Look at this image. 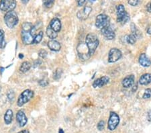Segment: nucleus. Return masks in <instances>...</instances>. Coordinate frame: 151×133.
<instances>
[{
	"mask_svg": "<svg viewBox=\"0 0 151 133\" xmlns=\"http://www.w3.org/2000/svg\"><path fill=\"white\" fill-rule=\"evenodd\" d=\"M31 64H30V62L25 61L21 64L20 67V71L21 73H26L27 71L30 69L31 68Z\"/></svg>",
	"mask_w": 151,
	"mask_h": 133,
	"instance_id": "412c9836",
	"label": "nucleus"
},
{
	"mask_svg": "<svg viewBox=\"0 0 151 133\" xmlns=\"http://www.w3.org/2000/svg\"><path fill=\"white\" fill-rule=\"evenodd\" d=\"M85 0H79V1H77V3H78L79 6H82L84 3H85Z\"/></svg>",
	"mask_w": 151,
	"mask_h": 133,
	"instance_id": "f704fd0d",
	"label": "nucleus"
},
{
	"mask_svg": "<svg viewBox=\"0 0 151 133\" xmlns=\"http://www.w3.org/2000/svg\"><path fill=\"white\" fill-rule=\"evenodd\" d=\"M38 55H39V57L42 58V59H44L45 57L47 56V52L44 49H41V50L38 52Z\"/></svg>",
	"mask_w": 151,
	"mask_h": 133,
	"instance_id": "7c9ffc66",
	"label": "nucleus"
},
{
	"mask_svg": "<svg viewBox=\"0 0 151 133\" xmlns=\"http://www.w3.org/2000/svg\"><path fill=\"white\" fill-rule=\"evenodd\" d=\"M122 57V53L118 48H113L110 49L108 54L109 63H115L120 60Z\"/></svg>",
	"mask_w": 151,
	"mask_h": 133,
	"instance_id": "6e6552de",
	"label": "nucleus"
},
{
	"mask_svg": "<svg viewBox=\"0 0 151 133\" xmlns=\"http://www.w3.org/2000/svg\"><path fill=\"white\" fill-rule=\"evenodd\" d=\"M34 91H32V90L26 89L25 91H24L18 98V102H17L18 106L20 107L24 106V105L28 102L34 97Z\"/></svg>",
	"mask_w": 151,
	"mask_h": 133,
	"instance_id": "20e7f679",
	"label": "nucleus"
},
{
	"mask_svg": "<svg viewBox=\"0 0 151 133\" xmlns=\"http://www.w3.org/2000/svg\"><path fill=\"white\" fill-rule=\"evenodd\" d=\"M136 36L134 34H131L130 35L127 36L126 37V42H128V44H134L136 41Z\"/></svg>",
	"mask_w": 151,
	"mask_h": 133,
	"instance_id": "5701e85b",
	"label": "nucleus"
},
{
	"mask_svg": "<svg viewBox=\"0 0 151 133\" xmlns=\"http://www.w3.org/2000/svg\"><path fill=\"white\" fill-rule=\"evenodd\" d=\"M19 58H20V59H23V58H24L23 54H20V55H19Z\"/></svg>",
	"mask_w": 151,
	"mask_h": 133,
	"instance_id": "a19ab883",
	"label": "nucleus"
},
{
	"mask_svg": "<svg viewBox=\"0 0 151 133\" xmlns=\"http://www.w3.org/2000/svg\"><path fill=\"white\" fill-rule=\"evenodd\" d=\"M6 42L4 38V32L3 30H0V47L1 48H4L6 47Z\"/></svg>",
	"mask_w": 151,
	"mask_h": 133,
	"instance_id": "4be33fe9",
	"label": "nucleus"
},
{
	"mask_svg": "<svg viewBox=\"0 0 151 133\" xmlns=\"http://www.w3.org/2000/svg\"><path fill=\"white\" fill-rule=\"evenodd\" d=\"M104 126H105V122H104V121H101L98 124V130H103V128H104Z\"/></svg>",
	"mask_w": 151,
	"mask_h": 133,
	"instance_id": "2f4dec72",
	"label": "nucleus"
},
{
	"mask_svg": "<svg viewBox=\"0 0 151 133\" xmlns=\"http://www.w3.org/2000/svg\"><path fill=\"white\" fill-rule=\"evenodd\" d=\"M147 33L148 34H150V35H151V26L147 29Z\"/></svg>",
	"mask_w": 151,
	"mask_h": 133,
	"instance_id": "e433bc0d",
	"label": "nucleus"
},
{
	"mask_svg": "<svg viewBox=\"0 0 151 133\" xmlns=\"http://www.w3.org/2000/svg\"><path fill=\"white\" fill-rule=\"evenodd\" d=\"M4 69H5V68H3V67H1V68H0V70H1V71H0V73H1V74L2 73H3Z\"/></svg>",
	"mask_w": 151,
	"mask_h": 133,
	"instance_id": "ea45409f",
	"label": "nucleus"
},
{
	"mask_svg": "<svg viewBox=\"0 0 151 133\" xmlns=\"http://www.w3.org/2000/svg\"><path fill=\"white\" fill-rule=\"evenodd\" d=\"M7 96H8V99L9 100L10 102H13L15 98L14 91H13L12 89H10L7 94Z\"/></svg>",
	"mask_w": 151,
	"mask_h": 133,
	"instance_id": "bb28decb",
	"label": "nucleus"
},
{
	"mask_svg": "<svg viewBox=\"0 0 151 133\" xmlns=\"http://www.w3.org/2000/svg\"><path fill=\"white\" fill-rule=\"evenodd\" d=\"M151 83V74L145 73L140 78L139 83L142 85H146Z\"/></svg>",
	"mask_w": 151,
	"mask_h": 133,
	"instance_id": "a211bd4d",
	"label": "nucleus"
},
{
	"mask_svg": "<svg viewBox=\"0 0 151 133\" xmlns=\"http://www.w3.org/2000/svg\"><path fill=\"white\" fill-rule=\"evenodd\" d=\"M139 3V0H130V1H128V3L132 6H136Z\"/></svg>",
	"mask_w": 151,
	"mask_h": 133,
	"instance_id": "473e14b6",
	"label": "nucleus"
},
{
	"mask_svg": "<svg viewBox=\"0 0 151 133\" xmlns=\"http://www.w3.org/2000/svg\"><path fill=\"white\" fill-rule=\"evenodd\" d=\"M34 36L32 35L30 32H25L21 30V40L25 44H33Z\"/></svg>",
	"mask_w": 151,
	"mask_h": 133,
	"instance_id": "f8f14e48",
	"label": "nucleus"
},
{
	"mask_svg": "<svg viewBox=\"0 0 151 133\" xmlns=\"http://www.w3.org/2000/svg\"><path fill=\"white\" fill-rule=\"evenodd\" d=\"M109 26V17L104 14H101L97 16L96 20V26L99 29H103Z\"/></svg>",
	"mask_w": 151,
	"mask_h": 133,
	"instance_id": "39448f33",
	"label": "nucleus"
},
{
	"mask_svg": "<svg viewBox=\"0 0 151 133\" xmlns=\"http://www.w3.org/2000/svg\"><path fill=\"white\" fill-rule=\"evenodd\" d=\"M120 123V117L117 114L114 112H111L110 115H109V118L108 121V124H107V128L109 130H115L118 124Z\"/></svg>",
	"mask_w": 151,
	"mask_h": 133,
	"instance_id": "0eeeda50",
	"label": "nucleus"
},
{
	"mask_svg": "<svg viewBox=\"0 0 151 133\" xmlns=\"http://www.w3.org/2000/svg\"><path fill=\"white\" fill-rule=\"evenodd\" d=\"M142 98H143L144 99H148V98H151V89L150 88H148L145 90V91H144Z\"/></svg>",
	"mask_w": 151,
	"mask_h": 133,
	"instance_id": "cd10ccee",
	"label": "nucleus"
},
{
	"mask_svg": "<svg viewBox=\"0 0 151 133\" xmlns=\"http://www.w3.org/2000/svg\"><path fill=\"white\" fill-rule=\"evenodd\" d=\"M33 27V26L31 23L30 22H24L21 26V28H22V31L25 32H30L31 30Z\"/></svg>",
	"mask_w": 151,
	"mask_h": 133,
	"instance_id": "393cba45",
	"label": "nucleus"
},
{
	"mask_svg": "<svg viewBox=\"0 0 151 133\" xmlns=\"http://www.w3.org/2000/svg\"><path fill=\"white\" fill-rule=\"evenodd\" d=\"M134 83V76L133 75H130V76H128L126 77L122 81V85L123 86L126 88H128L132 86Z\"/></svg>",
	"mask_w": 151,
	"mask_h": 133,
	"instance_id": "2eb2a0df",
	"label": "nucleus"
},
{
	"mask_svg": "<svg viewBox=\"0 0 151 133\" xmlns=\"http://www.w3.org/2000/svg\"><path fill=\"white\" fill-rule=\"evenodd\" d=\"M18 133H30V132H29L28 131V130H22V131L19 132H18Z\"/></svg>",
	"mask_w": 151,
	"mask_h": 133,
	"instance_id": "4c0bfd02",
	"label": "nucleus"
},
{
	"mask_svg": "<svg viewBox=\"0 0 151 133\" xmlns=\"http://www.w3.org/2000/svg\"><path fill=\"white\" fill-rule=\"evenodd\" d=\"M109 81V78L107 76H103L101 78H99L96 80H95L93 83V87L94 88H97V87H102L103 85H106L108 83Z\"/></svg>",
	"mask_w": 151,
	"mask_h": 133,
	"instance_id": "ddd939ff",
	"label": "nucleus"
},
{
	"mask_svg": "<svg viewBox=\"0 0 151 133\" xmlns=\"http://www.w3.org/2000/svg\"><path fill=\"white\" fill-rule=\"evenodd\" d=\"M16 121L20 127L24 126L28 122V118L23 110H19L16 114Z\"/></svg>",
	"mask_w": 151,
	"mask_h": 133,
	"instance_id": "1a4fd4ad",
	"label": "nucleus"
},
{
	"mask_svg": "<svg viewBox=\"0 0 151 133\" xmlns=\"http://www.w3.org/2000/svg\"><path fill=\"white\" fill-rule=\"evenodd\" d=\"M48 80L47 79H43L39 81V84L42 87H46L48 85Z\"/></svg>",
	"mask_w": 151,
	"mask_h": 133,
	"instance_id": "c756f323",
	"label": "nucleus"
},
{
	"mask_svg": "<svg viewBox=\"0 0 151 133\" xmlns=\"http://www.w3.org/2000/svg\"><path fill=\"white\" fill-rule=\"evenodd\" d=\"M42 38H43V32L40 31V33L36 34V35L35 36V37H34L33 44H36L40 43V42H41V40H42Z\"/></svg>",
	"mask_w": 151,
	"mask_h": 133,
	"instance_id": "b1692460",
	"label": "nucleus"
},
{
	"mask_svg": "<svg viewBox=\"0 0 151 133\" xmlns=\"http://www.w3.org/2000/svg\"><path fill=\"white\" fill-rule=\"evenodd\" d=\"M44 6H45L46 8H51L52 6L54 5V3H55V1L54 0H46V1H44Z\"/></svg>",
	"mask_w": 151,
	"mask_h": 133,
	"instance_id": "c85d7f7f",
	"label": "nucleus"
},
{
	"mask_svg": "<svg viewBox=\"0 0 151 133\" xmlns=\"http://www.w3.org/2000/svg\"><path fill=\"white\" fill-rule=\"evenodd\" d=\"M1 87H0V93H1Z\"/></svg>",
	"mask_w": 151,
	"mask_h": 133,
	"instance_id": "79ce46f5",
	"label": "nucleus"
},
{
	"mask_svg": "<svg viewBox=\"0 0 151 133\" xmlns=\"http://www.w3.org/2000/svg\"><path fill=\"white\" fill-rule=\"evenodd\" d=\"M117 10V22L121 24H125L130 20V16L125 10L124 6L120 4L116 7Z\"/></svg>",
	"mask_w": 151,
	"mask_h": 133,
	"instance_id": "7ed1b4c3",
	"label": "nucleus"
},
{
	"mask_svg": "<svg viewBox=\"0 0 151 133\" xmlns=\"http://www.w3.org/2000/svg\"><path fill=\"white\" fill-rule=\"evenodd\" d=\"M92 8L90 6H85L81 10L77 12V16L78 17L79 19H80L81 20H84L85 19H87L90 14L91 12Z\"/></svg>",
	"mask_w": 151,
	"mask_h": 133,
	"instance_id": "9b49d317",
	"label": "nucleus"
},
{
	"mask_svg": "<svg viewBox=\"0 0 151 133\" xmlns=\"http://www.w3.org/2000/svg\"><path fill=\"white\" fill-rule=\"evenodd\" d=\"M16 6V1L15 0H3L0 2V10L6 13L14 11Z\"/></svg>",
	"mask_w": 151,
	"mask_h": 133,
	"instance_id": "423d86ee",
	"label": "nucleus"
},
{
	"mask_svg": "<svg viewBox=\"0 0 151 133\" xmlns=\"http://www.w3.org/2000/svg\"><path fill=\"white\" fill-rule=\"evenodd\" d=\"M62 69H60V68L57 69L55 71V73H54L53 78L55 79V80H58V79H59L60 78V77H61V76H62Z\"/></svg>",
	"mask_w": 151,
	"mask_h": 133,
	"instance_id": "a878e982",
	"label": "nucleus"
},
{
	"mask_svg": "<svg viewBox=\"0 0 151 133\" xmlns=\"http://www.w3.org/2000/svg\"><path fill=\"white\" fill-rule=\"evenodd\" d=\"M4 20L6 26L10 28H14L19 22L18 15L14 11L6 13L4 16Z\"/></svg>",
	"mask_w": 151,
	"mask_h": 133,
	"instance_id": "f03ea898",
	"label": "nucleus"
},
{
	"mask_svg": "<svg viewBox=\"0 0 151 133\" xmlns=\"http://www.w3.org/2000/svg\"><path fill=\"white\" fill-rule=\"evenodd\" d=\"M148 121H151V110H149L148 112Z\"/></svg>",
	"mask_w": 151,
	"mask_h": 133,
	"instance_id": "c9c22d12",
	"label": "nucleus"
},
{
	"mask_svg": "<svg viewBox=\"0 0 151 133\" xmlns=\"http://www.w3.org/2000/svg\"><path fill=\"white\" fill-rule=\"evenodd\" d=\"M146 10L148 12H151V1L149 2L146 6Z\"/></svg>",
	"mask_w": 151,
	"mask_h": 133,
	"instance_id": "72a5a7b5",
	"label": "nucleus"
},
{
	"mask_svg": "<svg viewBox=\"0 0 151 133\" xmlns=\"http://www.w3.org/2000/svg\"><path fill=\"white\" fill-rule=\"evenodd\" d=\"M48 47L51 51L57 52V51H59L60 48H61V45H60V42L57 41V40H50V41H48Z\"/></svg>",
	"mask_w": 151,
	"mask_h": 133,
	"instance_id": "f3484780",
	"label": "nucleus"
},
{
	"mask_svg": "<svg viewBox=\"0 0 151 133\" xmlns=\"http://www.w3.org/2000/svg\"><path fill=\"white\" fill-rule=\"evenodd\" d=\"M59 133H64V130L62 129V128H59Z\"/></svg>",
	"mask_w": 151,
	"mask_h": 133,
	"instance_id": "58836bf2",
	"label": "nucleus"
},
{
	"mask_svg": "<svg viewBox=\"0 0 151 133\" xmlns=\"http://www.w3.org/2000/svg\"><path fill=\"white\" fill-rule=\"evenodd\" d=\"M49 26L57 33H59L60 30H61V22H60V20L59 19L57 18H54L52 19Z\"/></svg>",
	"mask_w": 151,
	"mask_h": 133,
	"instance_id": "4468645a",
	"label": "nucleus"
},
{
	"mask_svg": "<svg viewBox=\"0 0 151 133\" xmlns=\"http://www.w3.org/2000/svg\"><path fill=\"white\" fill-rule=\"evenodd\" d=\"M139 63L144 67H148L151 65V61L144 53H142L139 57Z\"/></svg>",
	"mask_w": 151,
	"mask_h": 133,
	"instance_id": "dca6fc26",
	"label": "nucleus"
},
{
	"mask_svg": "<svg viewBox=\"0 0 151 133\" xmlns=\"http://www.w3.org/2000/svg\"><path fill=\"white\" fill-rule=\"evenodd\" d=\"M101 33L107 40H113L116 37L115 33H114V31L112 29V28L109 26L101 29Z\"/></svg>",
	"mask_w": 151,
	"mask_h": 133,
	"instance_id": "9d476101",
	"label": "nucleus"
},
{
	"mask_svg": "<svg viewBox=\"0 0 151 133\" xmlns=\"http://www.w3.org/2000/svg\"><path fill=\"white\" fill-rule=\"evenodd\" d=\"M100 44L98 36L94 33L88 34L85 38V44L87 46L90 57L94 54Z\"/></svg>",
	"mask_w": 151,
	"mask_h": 133,
	"instance_id": "f257e3e1",
	"label": "nucleus"
},
{
	"mask_svg": "<svg viewBox=\"0 0 151 133\" xmlns=\"http://www.w3.org/2000/svg\"><path fill=\"white\" fill-rule=\"evenodd\" d=\"M13 119V112L12 110H8L4 115V122L7 125H9L12 122Z\"/></svg>",
	"mask_w": 151,
	"mask_h": 133,
	"instance_id": "6ab92c4d",
	"label": "nucleus"
},
{
	"mask_svg": "<svg viewBox=\"0 0 151 133\" xmlns=\"http://www.w3.org/2000/svg\"><path fill=\"white\" fill-rule=\"evenodd\" d=\"M46 34L49 38H51L52 40H54L55 38H57L58 36V33H56L55 31H54L49 25L48 26V27H47L46 28Z\"/></svg>",
	"mask_w": 151,
	"mask_h": 133,
	"instance_id": "aec40b11",
	"label": "nucleus"
}]
</instances>
